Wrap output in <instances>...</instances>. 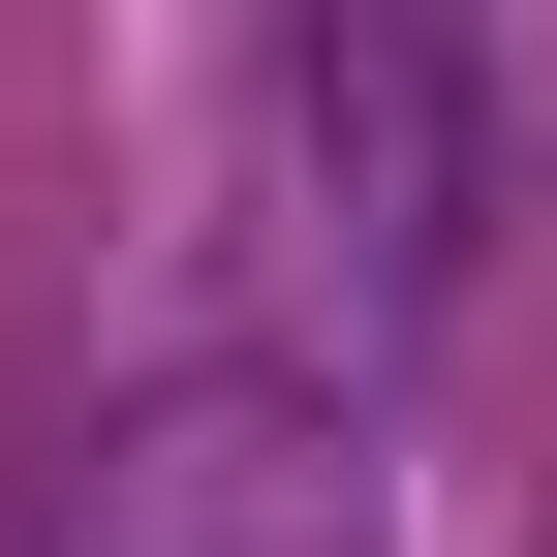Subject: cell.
<instances>
[{
	"label": "cell",
	"instance_id": "1",
	"mask_svg": "<svg viewBox=\"0 0 557 557\" xmlns=\"http://www.w3.org/2000/svg\"><path fill=\"white\" fill-rule=\"evenodd\" d=\"M527 156H557V0H278V186L372 341H434L496 278Z\"/></svg>",
	"mask_w": 557,
	"mask_h": 557
},
{
	"label": "cell",
	"instance_id": "2",
	"mask_svg": "<svg viewBox=\"0 0 557 557\" xmlns=\"http://www.w3.org/2000/svg\"><path fill=\"white\" fill-rule=\"evenodd\" d=\"M0 557H403V496L310 372H124L94 434L0 465Z\"/></svg>",
	"mask_w": 557,
	"mask_h": 557
}]
</instances>
